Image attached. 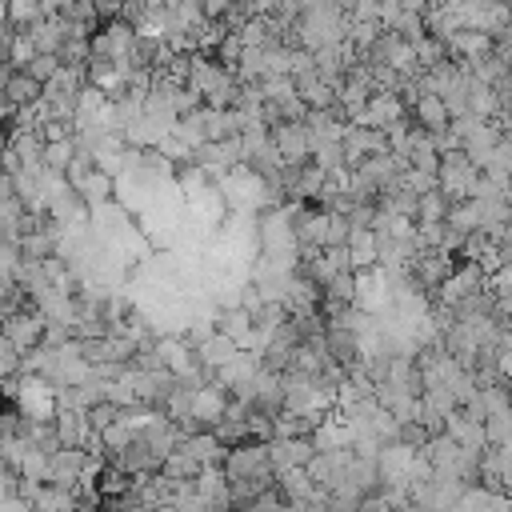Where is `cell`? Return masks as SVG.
Listing matches in <instances>:
<instances>
[{"instance_id":"1","label":"cell","mask_w":512,"mask_h":512,"mask_svg":"<svg viewBox=\"0 0 512 512\" xmlns=\"http://www.w3.org/2000/svg\"><path fill=\"white\" fill-rule=\"evenodd\" d=\"M296 40L308 52L332 48L348 40V8L320 0V4H300V20H296Z\"/></svg>"},{"instance_id":"2","label":"cell","mask_w":512,"mask_h":512,"mask_svg":"<svg viewBox=\"0 0 512 512\" xmlns=\"http://www.w3.org/2000/svg\"><path fill=\"white\" fill-rule=\"evenodd\" d=\"M436 180H440V192H444L448 204H464V200H472V192H476V184H480V168H476V164L464 156V148H460V152L440 156Z\"/></svg>"},{"instance_id":"3","label":"cell","mask_w":512,"mask_h":512,"mask_svg":"<svg viewBox=\"0 0 512 512\" xmlns=\"http://www.w3.org/2000/svg\"><path fill=\"white\" fill-rule=\"evenodd\" d=\"M456 272V256H448V252H436V248H424L416 260H412V268H408V280L428 296V300H436V292L444 288V280Z\"/></svg>"},{"instance_id":"4","label":"cell","mask_w":512,"mask_h":512,"mask_svg":"<svg viewBox=\"0 0 512 512\" xmlns=\"http://www.w3.org/2000/svg\"><path fill=\"white\" fill-rule=\"evenodd\" d=\"M84 468H88V448H60L48 456V480L44 484L64 488V492H80Z\"/></svg>"},{"instance_id":"5","label":"cell","mask_w":512,"mask_h":512,"mask_svg":"<svg viewBox=\"0 0 512 512\" xmlns=\"http://www.w3.org/2000/svg\"><path fill=\"white\" fill-rule=\"evenodd\" d=\"M268 456H272V472L284 476V472H292V468H308L320 452H316L312 436H288V440L276 436V440L268 444Z\"/></svg>"},{"instance_id":"6","label":"cell","mask_w":512,"mask_h":512,"mask_svg":"<svg viewBox=\"0 0 512 512\" xmlns=\"http://www.w3.org/2000/svg\"><path fill=\"white\" fill-rule=\"evenodd\" d=\"M408 116V104L396 96V92H376L372 100H368V108L352 120V124H360V128H376V132H388L392 124H400Z\"/></svg>"},{"instance_id":"7","label":"cell","mask_w":512,"mask_h":512,"mask_svg":"<svg viewBox=\"0 0 512 512\" xmlns=\"http://www.w3.org/2000/svg\"><path fill=\"white\" fill-rule=\"evenodd\" d=\"M44 328H48V320H44V312H12L8 320H4V340H12L24 356L28 352H36L40 344H44Z\"/></svg>"},{"instance_id":"8","label":"cell","mask_w":512,"mask_h":512,"mask_svg":"<svg viewBox=\"0 0 512 512\" xmlns=\"http://www.w3.org/2000/svg\"><path fill=\"white\" fill-rule=\"evenodd\" d=\"M228 400H232V396H228L220 384H204V388H196V396H192V420L200 424V432H212V428L224 420Z\"/></svg>"},{"instance_id":"9","label":"cell","mask_w":512,"mask_h":512,"mask_svg":"<svg viewBox=\"0 0 512 512\" xmlns=\"http://www.w3.org/2000/svg\"><path fill=\"white\" fill-rule=\"evenodd\" d=\"M108 464H116L120 472H128V476L136 480V476H160V464H164V460H160L140 436H132L128 448H120L116 456H108Z\"/></svg>"},{"instance_id":"10","label":"cell","mask_w":512,"mask_h":512,"mask_svg":"<svg viewBox=\"0 0 512 512\" xmlns=\"http://www.w3.org/2000/svg\"><path fill=\"white\" fill-rule=\"evenodd\" d=\"M56 436H60V448H88L96 440L92 424H88V412H76V408H56Z\"/></svg>"},{"instance_id":"11","label":"cell","mask_w":512,"mask_h":512,"mask_svg":"<svg viewBox=\"0 0 512 512\" xmlns=\"http://www.w3.org/2000/svg\"><path fill=\"white\" fill-rule=\"evenodd\" d=\"M196 492H200L208 512H232V484H228L224 472H204L196 480Z\"/></svg>"},{"instance_id":"12","label":"cell","mask_w":512,"mask_h":512,"mask_svg":"<svg viewBox=\"0 0 512 512\" xmlns=\"http://www.w3.org/2000/svg\"><path fill=\"white\" fill-rule=\"evenodd\" d=\"M408 116H412V124L424 128V132H440V128L452 124V120H448V108H444L440 96H420V100L408 108Z\"/></svg>"},{"instance_id":"13","label":"cell","mask_w":512,"mask_h":512,"mask_svg":"<svg viewBox=\"0 0 512 512\" xmlns=\"http://www.w3.org/2000/svg\"><path fill=\"white\" fill-rule=\"evenodd\" d=\"M348 260H352V272L376 268V264H380V260H376V232L352 228V236H348Z\"/></svg>"},{"instance_id":"14","label":"cell","mask_w":512,"mask_h":512,"mask_svg":"<svg viewBox=\"0 0 512 512\" xmlns=\"http://www.w3.org/2000/svg\"><path fill=\"white\" fill-rule=\"evenodd\" d=\"M160 476H164V480H176V484H192V480L204 476V464H200L196 456H188L184 448H176V452L160 464Z\"/></svg>"},{"instance_id":"15","label":"cell","mask_w":512,"mask_h":512,"mask_svg":"<svg viewBox=\"0 0 512 512\" xmlns=\"http://www.w3.org/2000/svg\"><path fill=\"white\" fill-rule=\"evenodd\" d=\"M448 232H456V236H472V232H480V224H484V216H480V200H464V204H452L448 208Z\"/></svg>"},{"instance_id":"16","label":"cell","mask_w":512,"mask_h":512,"mask_svg":"<svg viewBox=\"0 0 512 512\" xmlns=\"http://www.w3.org/2000/svg\"><path fill=\"white\" fill-rule=\"evenodd\" d=\"M216 332H224L240 352L248 348V340H252V312H244V308H232V312H220V320H216Z\"/></svg>"},{"instance_id":"17","label":"cell","mask_w":512,"mask_h":512,"mask_svg":"<svg viewBox=\"0 0 512 512\" xmlns=\"http://www.w3.org/2000/svg\"><path fill=\"white\" fill-rule=\"evenodd\" d=\"M236 352H240V348H236V344H232V340H228L224 332H216L212 340H204V344L196 348V356H200V364H204V368H208L212 376H216V372H220V368H224V364H228V360H232Z\"/></svg>"},{"instance_id":"18","label":"cell","mask_w":512,"mask_h":512,"mask_svg":"<svg viewBox=\"0 0 512 512\" xmlns=\"http://www.w3.org/2000/svg\"><path fill=\"white\" fill-rule=\"evenodd\" d=\"M4 100H8L12 108H32V104H40V100H44V84H36L32 76L16 72V76H12V84L4 88Z\"/></svg>"},{"instance_id":"19","label":"cell","mask_w":512,"mask_h":512,"mask_svg":"<svg viewBox=\"0 0 512 512\" xmlns=\"http://www.w3.org/2000/svg\"><path fill=\"white\" fill-rule=\"evenodd\" d=\"M276 488L284 492L288 504H296V500H312V496H316V484H312L308 468H292V472L276 476Z\"/></svg>"},{"instance_id":"20","label":"cell","mask_w":512,"mask_h":512,"mask_svg":"<svg viewBox=\"0 0 512 512\" xmlns=\"http://www.w3.org/2000/svg\"><path fill=\"white\" fill-rule=\"evenodd\" d=\"M132 476L128 472H120L116 464H104V472H100V480H96V492H100V500H124L128 492H132Z\"/></svg>"},{"instance_id":"21","label":"cell","mask_w":512,"mask_h":512,"mask_svg":"<svg viewBox=\"0 0 512 512\" xmlns=\"http://www.w3.org/2000/svg\"><path fill=\"white\" fill-rule=\"evenodd\" d=\"M452 56H448V44L440 40V36H424L420 44H416V64H420V72H428V68H440V64H448Z\"/></svg>"},{"instance_id":"22","label":"cell","mask_w":512,"mask_h":512,"mask_svg":"<svg viewBox=\"0 0 512 512\" xmlns=\"http://www.w3.org/2000/svg\"><path fill=\"white\" fill-rule=\"evenodd\" d=\"M448 200H444V192L436 188V192H428V196H420V204H416V224H444L448 220Z\"/></svg>"},{"instance_id":"23","label":"cell","mask_w":512,"mask_h":512,"mask_svg":"<svg viewBox=\"0 0 512 512\" xmlns=\"http://www.w3.org/2000/svg\"><path fill=\"white\" fill-rule=\"evenodd\" d=\"M348 236H352V220L324 212V248H348Z\"/></svg>"},{"instance_id":"24","label":"cell","mask_w":512,"mask_h":512,"mask_svg":"<svg viewBox=\"0 0 512 512\" xmlns=\"http://www.w3.org/2000/svg\"><path fill=\"white\" fill-rule=\"evenodd\" d=\"M360 504H364V492L352 488L348 480H344L336 492H328V512H356Z\"/></svg>"},{"instance_id":"25","label":"cell","mask_w":512,"mask_h":512,"mask_svg":"<svg viewBox=\"0 0 512 512\" xmlns=\"http://www.w3.org/2000/svg\"><path fill=\"white\" fill-rule=\"evenodd\" d=\"M20 476L32 480V484H44V480H48V456L36 452V448H28L24 460H20Z\"/></svg>"},{"instance_id":"26","label":"cell","mask_w":512,"mask_h":512,"mask_svg":"<svg viewBox=\"0 0 512 512\" xmlns=\"http://www.w3.org/2000/svg\"><path fill=\"white\" fill-rule=\"evenodd\" d=\"M20 364H24V352H20L12 340H4V336H0V380L20 376Z\"/></svg>"},{"instance_id":"27","label":"cell","mask_w":512,"mask_h":512,"mask_svg":"<svg viewBox=\"0 0 512 512\" xmlns=\"http://www.w3.org/2000/svg\"><path fill=\"white\" fill-rule=\"evenodd\" d=\"M56 72H60V56H44V52H40V56H36V60L24 68V76H32L36 84H48Z\"/></svg>"},{"instance_id":"28","label":"cell","mask_w":512,"mask_h":512,"mask_svg":"<svg viewBox=\"0 0 512 512\" xmlns=\"http://www.w3.org/2000/svg\"><path fill=\"white\" fill-rule=\"evenodd\" d=\"M244 512H288V500H284L280 488H268V492H260Z\"/></svg>"},{"instance_id":"29","label":"cell","mask_w":512,"mask_h":512,"mask_svg":"<svg viewBox=\"0 0 512 512\" xmlns=\"http://www.w3.org/2000/svg\"><path fill=\"white\" fill-rule=\"evenodd\" d=\"M116 416H120V408H116V404H108V400H104V404H96V408H92V412H88V424H92V432H96V436H100V432H104V428H112V424H116Z\"/></svg>"},{"instance_id":"30","label":"cell","mask_w":512,"mask_h":512,"mask_svg":"<svg viewBox=\"0 0 512 512\" xmlns=\"http://www.w3.org/2000/svg\"><path fill=\"white\" fill-rule=\"evenodd\" d=\"M356 512H396V508H392V504H388L384 496H368V500H364V504H360Z\"/></svg>"},{"instance_id":"31","label":"cell","mask_w":512,"mask_h":512,"mask_svg":"<svg viewBox=\"0 0 512 512\" xmlns=\"http://www.w3.org/2000/svg\"><path fill=\"white\" fill-rule=\"evenodd\" d=\"M12 76H16V68H12V64H4V60H0V96H4V88H8V84H12Z\"/></svg>"},{"instance_id":"32","label":"cell","mask_w":512,"mask_h":512,"mask_svg":"<svg viewBox=\"0 0 512 512\" xmlns=\"http://www.w3.org/2000/svg\"><path fill=\"white\" fill-rule=\"evenodd\" d=\"M504 388H508V396H512V380H504Z\"/></svg>"}]
</instances>
